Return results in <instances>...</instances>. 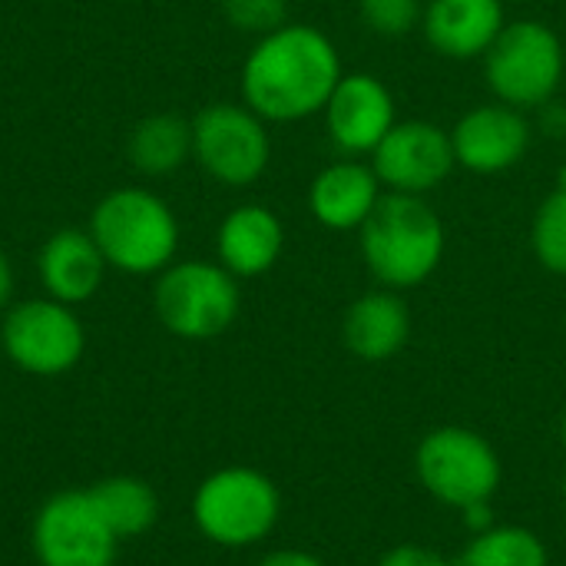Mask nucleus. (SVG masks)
Masks as SVG:
<instances>
[{
	"label": "nucleus",
	"mask_w": 566,
	"mask_h": 566,
	"mask_svg": "<svg viewBox=\"0 0 566 566\" xmlns=\"http://www.w3.org/2000/svg\"><path fill=\"white\" fill-rule=\"evenodd\" d=\"M335 43L308 27L285 23L252 46L242 66V99L272 123H295L325 109L342 80Z\"/></svg>",
	"instance_id": "obj_1"
},
{
	"label": "nucleus",
	"mask_w": 566,
	"mask_h": 566,
	"mask_svg": "<svg viewBox=\"0 0 566 566\" xmlns=\"http://www.w3.org/2000/svg\"><path fill=\"white\" fill-rule=\"evenodd\" d=\"M444 222L421 196L385 192L361 226L365 265L391 292L428 282L444 259Z\"/></svg>",
	"instance_id": "obj_2"
},
{
	"label": "nucleus",
	"mask_w": 566,
	"mask_h": 566,
	"mask_svg": "<svg viewBox=\"0 0 566 566\" xmlns=\"http://www.w3.org/2000/svg\"><path fill=\"white\" fill-rule=\"evenodd\" d=\"M90 235L106 265L126 275H156L172 265L179 222L166 199L149 189H116L103 196L90 219Z\"/></svg>",
	"instance_id": "obj_3"
},
{
	"label": "nucleus",
	"mask_w": 566,
	"mask_h": 566,
	"mask_svg": "<svg viewBox=\"0 0 566 566\" xmlns=\"http://www.w3.org/2000/svg\"><path fill=\"white\" fill-rule=\"evenodd\" d=\"M282 514V494L255 468H222L209 474L192 497L199 534L219 547L242 551L265 541Z\"/></svg>",
	"instance_id": "obj_4"
},
{
	"label": "nucleus",
	"mask_w": 566,
	"mask_h": 566,
	"mask_svg": "<svg viewBox=\"0 0 566 566\" xmlns=\"http://www.w3.org/2000/svg\"><path fill=\"white\" fill-rule=\"evenodd\" d=\"M421 488L444 507L464 511L478 501H494L504 468L494 444L461 424L434 428L415 451Z\"/></svg>",
	"instance_id": "obj_5"
},
{
	"label": "nucleus",
	"mask_w": 566,
	"mask_h": 566,
	"mask_svg": "<svg viewBox=\"0 0 566 566\" xmlns=\"http://www.w3.org/2000/svg\"><path fill=\"white\" fill-rule=\"evenodd\" d=\"M484 76L497 103L514 109L547 106L564 80V43L541 20L504 23L484 53Z\"/></svg>",
	"instance_id": "obj_6"
},
{
	"label": "nucleus",
	"mask_w": 566,
	"mask_h": 566,
	"mask_svg": "<svg viewBox=\"0 0 566 566\" xmlns=\"http://www.w3.org/2000/svg\"><path fill=\"white\" fill-rule=\"evenodd\" d=\"M239 285L219 262H176L159 272L153 305L166 332L186 342L222 335L239 315Z\"/></svg>",
	"instance_id": "obj_7"
},
{
	"label": "nucleus",
	"mask_w": 566,
	"mask_h": 566,
	"mask_svg": "<svg viewBox=\"0 0 566 566\" xmlns=\"http://www.w3.org/2000/svg\"><path fill=\"white\" fill-rule=\"evenodd\" d=\"M0 345L20 371L53 378L70 371L83 358L86 332L73 305L46 295L27 298L7 312L0 325Z\"/></svg>",
	"instance_id": "obj_8"
},
{
	"label": "nucleus",
	"mask_w": 566,
	"mask_h": 566,
	"mask_svg": "<svg viewBox=\"0 0 566 566\" xmlns=\"http://www.w3.org/2000/svg\"><path fill=\"white\" fill-rule=\"evenodd\" d=\"M192 156L216 182L249 186L272 156L265 119L245 103H212L192 119Z\"/></svg>",
	"instance_id": "obj_9"
},
{
	"label": "nucleus",
	"mask_w": 566,
	"mask_h": 566,
	"mask_svg": "<svg viewBox=\"0 0 566 566\" xmlns=\"http://www.w3.org/2000/svg\"><path fill=\"white\" fill-rule=\"evenodd\" d=\"M116 547L119 537L90 488L53 494L33 517V557L40 566H113Z\"/></svg>",
	"instance_id": "obj_10"
},
{
	"label": "nucleus",
	"mask_w": 566,
	"mask_h": 566,
	"mask_svg": "<svg viewBox=\"0 0 566 566\" xmlns=\"http://www.w3.org/2000/svg\"><path fill=\"white\" fill-rule=\"evenodd\" d=\"M454 166L458 159L451 133L428 119L395 123L391 133L371 153V169L381 186H388V192L405 196H424L438 189Z\"/></svg>",
	"instance_id": "obj_11"
},
{
	"label": "nucleus",
	"mask_w": 566,
	"mask_h": 566,
	"mask_svg": "<svg viewBox=\"0 0 566 566\" xmlns=\"http://www.w3.org/2000/svg\"><path fill=\"white\" fill-rule=\"evenodd\" d=\"M454 159L478 172V176H494L514 169L531 146V126L521 109L507 103H484L464 113L454 129Z\"/></svg>",
	"instance_id": "obj_12"
},
{
	"label": "nucleus",
	"mask_w": 566,
	"mask_h": 566,
	"mask_svg": "<svg viewBox=\"0 0 566 566\" xmlns=\"http://www.w3.org/2000/svg\"><path fill=\"white\" fill-rule=\"evenodd\" d=\"M322 113L335 146L352 156L375 153L398 123L391 90L371 73H345Z\"/></svg>",
	"instance_id": "obj_13"
},
{
	"label": "nucleus",
	"mask_w": 566,
	"mask_h": 566,
	"mask_svg": "<svg viewBox=\"0 0 566 566\" xmlns=\"http://www.w3.org/2000/svg\"><path fill=\"white\" fill-rule=\"evenodd\" d=\"M504 23L501 0H431L421 17L424 40L448 60L484 56Z\"/></svg>",
	"instance_id": "obj_14"
},
{
	"label": "nucleus",
	"mask_w": 566,
	"mask_h": 566,
	"mask_svg": "<svg viewBox=\"0 0 566 566\" xmlns=\"http://www.w3.org/2000/svg\"><path fill=\"white\" fill-rule=\"evenodd\" d=\"M36 275L50 298L63 305H80L99 292L106 275V259L90 232L60 229L40 245Z\"/></svg>",
	"instance_id": "obj_15"
},
{
	"label": "nucleus",
	"mask_w": 566,
	"mask_h": 566,
	"mask_svg": "<svg viewBox=\"0 0 566 566\" xmlns=\"http://www.w3.org/2000/svg\"><path fill=\"white\" fill-rule=\"evenodd\" d=\"M282 245H285V229L279 216L259 202L232 209L216 235L219 265L229 269L235 279L265 275L279 262Z\"/></svg>",
	"instance_id": "obj_16"
},
{
	"label": "nucleus",
	"mask_w": 566,
	"mask_h": 566,
	"mask_svg": "<svg viewBox=\"0 0 566 566\" xmlns=\"http://www.w3.org/2000/svg\"><path fill=\"white\" fill-rule=\"evenodd\" d=\"M411 338V312L391 292L378 289L355 298L342 318V342L361 361H388L395 358Z\"/></svg>",
	"instance_id": "obj_17"
},
{
	"label": "nucleus",
	"mask_w": 566,
	"mask_h": 566,
	"mask_svg": "<svg viewBox=\"0 0 566 566\" xmlns=\"http://www.w3.org/2000/svg\"><path fill=\"white\" fill-rule=\"evenodd\" d=\"M381 179L375 176L371 166L361 163H335L325 166L312 189H308V206L312 216L335 232H348V229H361L365 219L371 216V209L381 199Z\"/></svg>",
	"instance_id": "obj_18"
},
{
	"label": "nucleus",
	"mask_w": 566,
	"mask_h": 566,
	"mask_svg": "<svg viewBox=\"0 0 566 566\" xmlns=\"http://www.w3.org/2000/svg\"><path fill=\"white\" fill-rule=\"evenodd\" d=\"M192 156V123L176 113H156L136 123L129 159L143 176H169Z\"/></svg>",
	"instance_id": "obj_19"
},
{
	"label": "nucleus",
	"mask_w": 566,
	"mask_h": 566,
	"mask_svg": "<svg viewBox=\"0 0 566 566\" xmlns=\"http://www.w3.org/2000/svg\"><path fill=\"white\" fill-rule=\"evenodd\" d=\"M99 514L106 517V524L113 527V534L123 541V537H139L146 534L156 517H159V501H156V491L139 481V478H106L99 484L90 488Z\"/></svg>",
	"instance_id": "obj_20"
},
{
	"label": "nucleus",
	"mask_w": 566,
	"mask_h": 566,
	"mask_svg": "<svg viewBox=\"0 0 566 566\" xmlns=\"http://www.w3.org/2000/svg\"><path fill=\"white\" fill-rule=\"evenodd\" d=\"M454 566H551V554L534 531L494 524L491 531L471 537Z\"/></svg>",
	"instance_id": "obj_21"
},
{
	"label": "nucleus",
	"mask_w": 566,
	"mask_h": 566,
	"mask_svg": "<svg viewBox=\"0 0 566 566\" xmlns=\"http://www.w3.org/2000/svg\"><path fill=\"white\" fill-rule=\"evenodd\" d=\"M531 245L547 272L566 275V186H557L541 202L531 226Z\"/></svg>",
	"instance_id": "obj_22"
},
{
	"label": "nucleus",
	"mask_w": 566,
	"mask_h": 566,
	"mask_svg": "<svg viewBox=\"0 0 566 566\" xmlns=\"http://www.w3.org/2000/svg\"><path fill=\"white\" fill-rule=\"evenodd\" d=\"M424 0H361V20L381 36H405L421 27Z\"/></svg>",
	"instance_id": "obj_23"
},
{
	"label": "nucleus",
	"mask_w": 566,
	"mask_h": 566,
	"mask_svg": "<svg viewBox=\"0 0 566 566\" xmlns=\"http://www.w3.org/2000/svg\"><path fill=\"white\" fill-rule=\"evenodd\" d=\"M226 20L242 30V33H255L265 36L279 27H285L289 17V0H219Z\"/></svg>",
	"instance_id": "obj_24"
},
{
	"label": "nucleus",
	"mask_w": 566,
	"mask_h": 566,
	"mask_svg": "<svg viewBox=\"0 0 566 566\" xmlns=\"http://www.w3.org/2000/svg\"><path fill=\"white\" fill-rule=\"evenodd\" d=\"M378 566H454L448 564L438 551H431V547H424V544H398V547H391Z\"/></svg>",
	"instance_id": "obj_25"
},
{
	"label": "nucleus",
	"mask_w": 566,
	"mask_h": 566,
	"mask_svg": "<svg viewBox=\"0 0 566 566\" xmlns=\"http://www.w3.org/2000/svg\"><path fill=\"white\" fill-rule=\"evenodd\" d=\"M461 514H464V524H468L471 537H474V534H484V531H491V527H494V507H491V501H478V504L464 507Z\"/></svg>",
	"instance_id": "obj_26"
},
{
	"label": "nucleus",
	"mask_w": 566,
	"mask_h": 566,
	"mask_svg": "<svg viewBox=\"0 0 566 566\" xmlns=\"http://www.w3.org/2000/svg\"><path fill=\"white\" fill-rule=\"evenodd\" d=\"M259 566H325L318 557L305 554V551H275L269 554Z\"/></svg>",
	"instance_id": "obj_27"
},
{
	"label": "nucleus",
	"mask_w": 566,
	"mask_h": 566,
	"mask_svg": "<svg viewBox=\"0 0 566 566\" xmlns=\"http://www.w3.org/2000/svg\"><path fill=\"white\" fill-rule=\"evenodd\" d=\"M13 295V265L7 259V252L0 249V305H7Z\"/></svg>",
	"instance_id": "obj_28"
},
{
	"label": "nucleus",
	"mask_w": 566,
	"mask_h": 566,
	"mask_svg": "<svg viewBox=\"0 0 566 566\" xmlns=\"http://www.w3.org/2000/svg\"><path fill=\"white\" fill-rule=\"evenodd\" d=\"M560 441H564V448H566V408H564V418H560Z\"/></svg>",
	"instance_id": "obj_29"
}]
</instances>
